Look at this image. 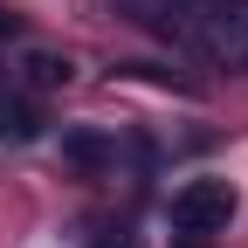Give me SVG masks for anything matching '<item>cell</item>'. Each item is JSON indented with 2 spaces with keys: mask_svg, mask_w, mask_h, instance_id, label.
I'll return each mask as SVG.
<instances>
[{
  "mask_svg": "<svg viewBox=\"0 0 248 248\" xmlns=\"http://www.w3.org/2000/svg\"><path fill=\"white\" fill-rule=\"evenodd\" d=\"M42 131V117L28 110L21 97H0V138H35Z\"/></svg>",
  "mask_w": 248,
  "mask_h": 248,
  "instance_id": "5",
  "label": "cell"
},
{
  "mask_svg": "<svg viewBox=\"0 0 248 248\" xmlns=\"http://www.w3.org/2000/svg\"><path fill=\"white\" fill-rule=\"evenodd\" d=\"M234 207H241V193H234L228 179H186L179 193H172V207H166V221L186 241H207V234H228Z\"/></svg>",
  "mask_w": 248,
  "mask_h": 248,
  "instance_id": "1",
  "label": "cell"
},
{
  "mask_svg": "<svg viewBox=\"0 0 248 248\" xmlns=\"http://www.w3.org/2000/svg\"><path fill=\"white\" fill-rule=\"evenodd\" d=\"M62 159L83 166V172H97V166H110V159H117V152H110V138H104V131H62Z\"/></svg>",
  "mask_w": 248,
  "mask_h": 248,
  "instance_id": "4",
  "label": "cell"
},
{
  "mask_svg": "<svg viewBox=\"0 0 248 248\" xmlns=\"http://www.w3.org/2000/svg\"><path fill=\"white\" fill-rule=\"evenodd\" d=\"M193 42L221 69H248V0H207L193 21Z\"/></svg>",
  "mask_w": 248,
  "mask_h": 248,
  "instance_id": "2",
  "label": "cell"
},
{
  "mask_svg": "<svg viewBox=\"0 0 248 248\" xmlns=\"http://www.w3.org/2000/svg\"><path fill=\"white\" fill-rule=\"evenodd\" d=\"M200 7H207V0H117V14L138 21V28H152V35H179V28H193Z\"/></svg>",
  "mask_w": 248,
  "mask_h": 248,
  "instance_id": "3",
  "label": "cell"
},
{
  "mask_svg": "<svg viewBox=\"0 0 248 248\" xmlns=\"http://www.w3.org/2000/svg\"><path fill=\"white\" fill-rule=\"evenodd\" d=\"M28 83H42V90L69 83V55H42V48H28Z\"/></svg>",
  "mask_w": 248,
  "mask_h": 248,
  "instance_id": "6",
  "label": "cell"
}]
</instances>
